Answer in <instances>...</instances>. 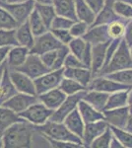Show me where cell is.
I'll use <instances>...</instances> for the list:
<instances>
[{
	"label": "cell",
	"instance_id": "5bb4252c",
	"mask_svg": "<svg viewBox=\"0 0 132 148\" xmlns=\"http://www.w3.org/2000/svg\"><path fill=\"white\" fill-rule=\"evenodd\" d=\"M109 127V123L105 120H100L94 123H85L84 133L82 136V141L84 147H90L91 143L94 141L95 138L105 132Z\"/></svg>",
	"mask_w": 132,
	"mask_h": 148
},
{
	"label": "cell",
	"instance_id": "91938a15",
	"mask_svg": "<svg viewBox=\"0 0 132 148\" xmlns=\"http://www.w3.org/2000/svg\"><path fill=\"white\" fill-rule=\"evenodd\" d=\"M3 140H2V135H0V148H3Z\"/></svg>",
	"mask_w": 132,
	"mask_h": 148
},
{
	"label": "cell",
	"instance_id": "3957f363",
	"mask_svg": "<svg viewBox=\"0 0 132 148\" xmlns=\"http://www.w3.org/2000/svg\"><path fill=\"white\" fill-rule=\"evenodd\" d=\"M132 68V56L130 54V47L127 46L126 42L122 39L118 49L111 57L109 62L100 71L97 76H104L109 73L120 71L123 69Z\"/></svg>",
	"mask_w": 132,
	"mask_h": 148
},
{
	"label": "cell",
	"instance_id": "8fae6325",
	"mask_svg": "<svg viewBox=\"0 0 132 148\" xmlns=\"http://www.w3.org/2000/svg\"><path fill=\"white\" fill-rule=\"evenodd\" d=\"M39 100L38 95H30L25 93L17 92L15 95H13L11 98H9L2 106L12 110L17 114H20L27 110L31 105L37 103Z\"/></svg>",
	"mask_w": 132,
	"mask_h": 148
},
{
	"label": "cell",
	"instance_id": "f1b7e54d",
	"mask_svg": "<svg viewBox=\"0 0 132 148\" xmlns=\"http://www.w3.org/2000/svg\"><path fill=\"white\" fill-rule=\"evenodd\" d=\"M128 90L129 89L110 93L109 95V99H107L105 110L116 109V108H121V107L127 106Z\"/></svg>",
	"mask_w": 132,
	"mask_h": 148
},
{
	"label": "cell",
	"instance_id": "f35d334b",
	"mask_svg": "<svg viewBox=\"0 0 132 148\" xmlns=\"http://www.w3.org/2000/svg\"><path fill=\"white\" fill-rule=\"evenodd\" d=\"M15 30H0V47L18 46Z\"/></svg>",
	"mask_w": 132,
	"mask_h": 148
},
{
	"label": "cell",
	"instance_id": "52a82bcc",
	"mask_svg": "<svg viewBox=\"0 0 132 148\" xmlns=\"http://www.w3.org/2000/svg\"><path fill=\"white\" fill-rule=\"evenodd\" d=\"M15 70L25 73L26 75H28L29 77L35 80L40 76L44 75V73L49 72L51 69H49L47 65H44L40 56L35 53H29L25 62Z\"/></svg>",
	"mask_w": 132,
	"mask_h": 148
},
{
	"label": "cell",
	"instance_id": "4dcf8cb0",
	"mask_svg": "<svg viewBox=\"0 0 132 148\" xmlns=\"http://www.w3.org/2000/svg\"><path fill=\"white\" fill-rule=\"evenodd\" d=\"M35 9L38 11L40 18L47 25V27L50 29V25H51L52 21L56 16V12L54 10V7L52 4H39L36 3Z\"/></svg>",
	"mask_w": 132,
	"mask_h": 148
},
{
	"label": "cell",
	"instance_id": "ba28073f",
	"mask_svg": "<svg viewBox=\"0 0 132 148\" xmlns=\"http://www.w3.org/2000/svg\"><path fill=\"white\" fill-rule=\"evenodd\" d=\"M86 92H87V90L78 92L73 95H68L60 106L55 110V111H53V113H52L49 120L54 121H63L64 119H65L72 111L77 109L78 103L84 98Z\"/></svg>",
	"mask_w": 132,
	"mask_h": 148
},
{
	"label": "cell",
	"instance_id": "ffe728a7",
	"mask_svg": "<svg viewBox=\"0 0 132 148\" xmlns=\"http://www.w3.org/2000/svg\"><path fill=\"white\" fill-rule=\"evenodd\" d=\"M64 77H68V78H71V79H74L88 89V86L90 85L94 76L92 73V70L87 67H80V68H65L64 67Z\"/></svg>",
	"mask_w": 132,
	"mask_h": 148
},
{
	"label": "cell",
	"instance_id": "ac0fdd59",
	"mask_svg": "<svg viewBox=\"0 0 132 148\" xmlns=\"http://www.w3.org/2000/svg\"><path fill=\"white\" fill-rule=\"evenodd\" d=\"M114 0H105L104 7L102 8L99 13L96 15V19L94 23L91 26L97 25H107V24L117 20H125L122 19L120 16L116 14V12L114 9Z\"/></svg>",
	"mask_w": 132,
	"mask_h": 148
},
{
	"label": "cell",
	"instance_id": "db71d44e",
	"mask_svg": "<svg viewBox=\"0 0 132 148\" xmlns=\"http://www.w3.org/2000/svg\"><path fill=\"white\" fill-rule=\"evenodd\" d=\"M127 107L128 110L130 112V114H132V87L128 90V100H127Z\"/></svg>",
	"mask_w": 132,
	"mask_h": 148
},
{
	"label": "cell",
	"instance_id": "603a6c76",
	"mask_svg": "<svg viewBox=\"0 0 132 148\" xmlns=\"http://www.w3.org/2000/svg\"><path fill=\"white\" fill-rule=\"evenodd\" d=\"M15 31H16V39L19 46L26 47L31 49V47L34 46L36 37L34 36L32 30H31V27L29 25L28 21H26L23 24H20L16 28Z\"/></svg>",
	"mask_w": 132,
	"mask_h": 148
},
{
	"label": "cell",
	"instance_id": "9c48e42d",
	"mask_svg": "<svg viewBox=\"0 0 132 148\" xmlns=\"http://www.w3.org/2000/svg\"><path fill=\"white\" fill-rule=\"evenodd\" d=\"M61 46H63V45L49 30L44 34L35 38V42H34V46L31 47L30 53L40 56L44 52L59 49Z\"/></svg>",
	"mask_w": 132,
	"mask_h": 148
},
{
	"label": "cell",
	"instance_id": "484cf974",
	"mask_svg": "<svg viewBox=\"0 0 132 148\" xmlns=\"http://www.w3.org/2000/svg\"><path fill=\"white\" fill-rule=\"evenodd\" d=\"M75 4V12L77 20L83 21L91 26L96 19V13L89 7L85 0H74Z\"/></svg>",
	"mask_w": 132,
	"mask_h": 148
},
{
	"label": "cell",
	"instance_id": "be15d7a7",
	"mask_svg": "<svg viewBox=\"0 0 132 148\" xmlns=\"http://www.w3.org/2000/svg\"><path fill=\"white\" fill-rule=\"evenodd\" d=\"M0 1H6V0H0Z\"/></svg>",
	"mask_w": 132,
	"mask_h": 148
},
{
	"label": "cell",
	"instance_id": "60d3db41",
	"mask_svg": "<svg viewBox=\"0 0 132 148\" xmlns=\"http://www.w3.org/2000/svg\"><path fill=\"white\" fill-rule=\"evenodd\" d=\"M89 28H90V26L87 23L77 20L74 22L73 25L71 26V28L69 29V32H70V34L73 38H82L87 33Z\"/></svg>",
	"mask_w": 132,
	"mask_h": 148
},
{
	"label": "cell",
	"instance_id": "cb8c5ba5",
	"mask_svg": "<svg viewBox=\"0 0 132 148\" xmlns=\"http://www.w3.org/2000/svg\"><path fill=\"white\" fill-rule=\"evenodd\" d=\"M109 95L107 93L97 91V90H87L85 96L83 100L93 106L98 111L103 112L105 108L107 99H109Z\"/></svg>",
	"mask_w": 132,
	"mask_h": 148
},
{
	"label": "cell",
	"instance_id": "44dd1931",
	"mask_svg": "<svg viewBox=\"0 0 132 148\" xmlns=\"http://www.w3.org/2000/svg\"><path fill=\"white\" fill-rule=\"evenodd\" d=\"M63 123L66 125L71 132H73L75 135H77L82 139L84 128H85V123H84L82 116H81L80 113H79L78 109H75L72 111L68 116L64 119Z\"/></svg>",
	"mask_w": 132,
	"mask_h": 148
},
{
	"label": "cell",
	"instance_id": "ee69618b",
	"mask_svg": "<svg viewBox=\"0 0 132 148\" xmlns=\"http://www.w3.org/2000/svg\"><path fill=\"white\" fill-rule=\"evenodd\" d=\"M50 32L53 34V36L56 38L62 45H68L69 42L73 39L72 35L70 34L69 30H64V29H49Z\"/></svg>",
	"mask_w": 132,
	"mask_h": 148
},
{
	"label": "cell",
	"instance_id": "30bf717a",
	"mask_svg": "<svg viewBox=\"0 0 132 148\" xmlns=\"http://www.w3.org/2000/svg\"><path fill=\"white\" fill-rule=\"evenodd\" d=\"M132 86L122 84L116 80H112L107 76H95L88 86V90H97V91L105 92L107 94L121 90L130 89Z\"/></svg>",
	"mask_w": 132,
	"mask_h": 148
},
{
	"label": "cell",
	"instance_id": "83f0119b",
	"mask_svg": "<svg viewBox=\"0 0 132 148\" xmlns=\"http://www.w3.org/2000/svg\"><path fill=\"white\" fill-rule=\"evenodd\" d=\"M22 120L19 114L4 106H0V135L12 125Z\"/></svg>",
	"mask_w": 132,
	"mask_h": 148
},
{
	"label": "cell",
	"instance_id": "d4e9b609",
	"mask_svg": "<svg viewBox=\"0 0 132 148\" xmlns=\"http://www.w3.org/2000/svg\"><path fill=\"white\" fill-rule=\"evenodd\" d=\"M56 15L70 18L77 21V16L75 12L74 0H51Z\"/></svg>",
	"mask_w": 132,
	"mask_h": 148
},
{
	"label": "cell",
	"instance_id": "4fadbf2b",
	"mask_svg": "<svg viewBox=\"0 0 132 148\" xmlns=\"http://www.w3.org/2000/svg\"><path fill=\"white\" fill-rule=\"evenodd\" d=\"M105 116V120L107 121L109 125L116 126L119 128H124L128 118L130 116V112L128 107H121V108L104 110L103 111Z\"/></svg>",
	"mask_w": 132,
	"mask_h": 148
},
{
	"label": "cell",
	"instance_id": "c3c4849f",
	"mask_svg": "<svg viewBox=\"0 0 132 148\" xmlns=\"http://www.w3.org/2000/svg\"><path fill=\"white\" fill-rule=\"evenodd\" d=\"M81 60H82V62L86 67L91 69V63H92V45H90L89 42H87V46H86V49L84 51Z\"/></svg>",
	"mask_w": 132,
	"mask_h": 148
},
{
	"label": "cell",
	"instance_id": "680465c9",
	"mask_svg": "<svg viewBox=\"0 0 132 148\" xmlns=\"http://www.w3.org/2000/svg\"><path fill=\"white\" fill-rule=\"evenodd\" d=\"M28 0H6L8 3H21V2H26Z\"/></svg>",
	"mask_w": 132,
	"mask_h": 148
},
{
	"label": "cell",
	"instance_id": "d590c367",
	"mask_svg": "<svg viewBox=\"0 0 132 148\" xmlns=\"http://www.w3.org/2000/svg\"><path fill=\"white\" fill-rule=\"evenodd\" d=\"M87 46V42L83 39V38H73L69 44L67 45L69 49V51L78 58H82V56L84 53V51Z\"/></svg>",
	"mask_w": 132,
	"mask_h": 148
},
{
	"label": "cell",
	"instance_id": "94428289",
	"mask_svg": "<svg viewBox=\"0 0 132 148\" xmlns=\"http://www.w3.org/2000/svg\"><path fill=\"white\" fill-rule=\"evenodd\" d=\"M123 1L127 2V3H129L130 5H132V0H123Z\"/></svg>",
	"mask_w": 132,
	"mask_h": 148
},
{
	"label": "cell",
	"instance_id": "277c9868",
	"mask_svg": "<svg viewBox=\"0 0 132 148\" xmlns=\"http://www.w3.org/2000/svg\"><path fill=\"white\" fill-rule=\"evenodd\" d=\"M52 113V110L45 107L42 102L38 101L35 104L31 105L27 110L19 114V116L35 126H39L47 123L50 119Z\"/></svg>",
	"mask_w": 132,
	"mask_h": 148
},
{
	"label": "cell",
	"instance_id": "d6986e66",
	"mask_svg": "<svg viewBox=\"0 0 132 148\" xmlns=\"http://www.w3.org/2000/svg\"><path fill=\"white\" fill-rule=\"evenodd\" d=\"M82 38L92 46L109 42L111 40L109 36V33H107V25L90 26L87 33Z\"/></svg>",
	"mask_w": 132,
	"mask_h": 148
},
{
	"label": "cell",
	"instance_id": "7dc6e473",
	"mask_svg": "<svg viewBox=\"0 0 132 148\" xmlns=\"http://www.w3.org/2000/svg\"><path fill=\"white\" fill-rule=\"evenodd\" d=\"M56 56H57V49H54V51L44 52V53L40 54V56L42 58V62L44 63V65H47L49 69H52V66H53L55 59H56Z\"/></svg>",
	"mask_w": 132,
	"mask_h": 148
},
{
	"label": "cell",
	"instance_id": "6125c7cd",
	"mask_svg": "<svg viewBox=\"0 0 132 148\" xmlns=\"http://www.w3.org/2000/svg\"><path fill=\"white\" fill-rule=\"evenodd\" d=\"M130 54H131V56H132V47H130Z\"/></svg>",
	"mask_w": 132,
	"mask_h": 148
},
{
	"label": "cell",
	"instance_id": "681fc988",
	"mask_svg": "<svg viewBox=\"0 0 132 148\" xmlns=\"http://www.w3.org/2000/svg\"><path fill=\"white\" fill-rule=\"evenodd\" d=\"M85 2L88 4L89 7L95 12L96 15H97V14L102 10L103 7H104L105 0H85Z\"/></svg>",
	"mask_w": 132,
	"mask_h": 148
},
{
	"label": "cell",
	"instance_id": "f546056e",
	"mask_svg": "<svg viewBox=\"0 0 132 148\" xmlns=\"http://www.w3.org/2000/svg\"><path fill=\"white\" fill-rule=\"evenodd\" d=\"M28 23L30 25L31 30H32L35 37H39V36L44 34L45 32H47L49 30L36 9H34L33 12L31 13L30 17L28 19Z\"/></svg>",
	"mask_w": 132,
	"mask_h": 148
},
{
	"label": "cell",
	"instance_id": "6f0895ef",
	"mask_svg": "<svg viewBox=\"0 0 132 148\" xmlns=\"http://www.w3.org/2000/svg\"><path fill=\"white\" fill-rule=\"evenodd\" d=\"M34 1L39 4H52L51 0H34Z\"/></svg>",
	"mask_w": 132,
	"mask_h": 148
},
{
	"label": "cell",
	"instance_id": "e575fe53",
	"mask_svg": "<svg viewBox=\"0 0 132 148\" xmlns=\"http://www.w3.org/2000/svg\"><path fill=\"white\" fill-rule=\"evenodd\" d=\"M19 24L8 11L0 6V30H15Z\"/></svg>",
	"mask_w": 132,
	"mask_h": 148
},
{
	"label": "cell",
	"instance_id": "4316f807",
	"mask_svg": "<svg viewBox=\"0 0 132 148\" xmlns=\"http://www.w3.org/2000/svg\"><path fill=\"white\" fill-rule=\"evenodd\" d=\"M17 92L18 91H17L16 88L14 87L13 83H12L10 75H9V70L6 66L3 77L0 81V106H2L9 98L15 95Z\"/></svg>",
	"mask_w": 132,
	"mask_h": 148
},
{
	"label": "cell",
	"instance_id": "7a4b0ae2",
	"mask_svg": "<svg viewBox=\"0 0 132 148\" xmlns=\"http://www.w3.org/2000/svg\"><path fill=\"white\" fill-rule=\"evenodd\" d=\"M37 132H39L42 136H47L55 140H61V141H70L83 145V141L80 137L71 132L63 121H54L49 120L45 123L39 126H36Z\"/></svg>",
	"mask_w": 132,
	"mask_h": 148
},
{
	"label": "cell",
	"instance_id": "74e56055",
	"mask_svg": "<svg viewBox=\"0 0 132 148\" xmlns=\"http://www.w3.org/2000/svg\"><path fill=\"white\" fill-rule=\"evenodd\" d=\"M104 76H107V77L110 78V79L116 80L117 82H120L122 84L132 86V68L123 69V70L112 72Z\"/></svg>",
	"mask_w": 132,
	"mask_h": 148
},
{
	"label": "cell",
	"instance_id": "7c38bea8",
	"mask_svg": "<svg viewBox=\"0 0 132 148\" xmlns=\"http://www.w3.org/2000/svg\"><path fill=\"white\" fill-rule=\"evenodd\" d=\"M9 75H10V79L14 87L18 92L30 95H37L34 79L18 70H9Z\"/></svg>",
	"mask_w": 132,
	"mask_h": 148
},
{
	"label": "cell",
	"instance_id": "f5cc1de1",
	"mask_svg": "<svg viewBox=\"0 0 132 148\" xmlns=\"http://www.w3.org/2000/svg\"><path fill=\"white\" fill-rule=\"evenodd\" d=\"M109 148H123L121 143L118 141V139H117L116 136H114V134H112V138H111V140H110Z\"/></svg>",
	"mask_w": 132,
	"mask_h": 148
},
{
	"label": "cell",
	"instance_id": "5b68a950",
	"mask_svg": "<svg viewBox=\"0 0 132 148\" xmlns=\"http://www.w3.org/2000/svg\"><path fill=\"white\" fill-rule=\"evenodd\" d=\"M64 77V67L59 69H51L49 72L44 73V75L38 77L34 80L36 86L37 95L49 91L59 87L61 80Z\"/></svg>",
	"mask_w": 132,
	"mask_h": 148
},
{
	"label": "cell",
	"instance_id": "d6a6232c",
	"mask_svg": "<svg viewBox=\"0 0 132 148\" xmlns=\"http://www.w3.org/2000/svg\"><path fill=\"white\" fill-rule=\"evenodd\" d=\"M114 136H116L121 143L123 148H132V133L124 128H119L116 126L109 125Z\"/></svg>",
	"mask_w": 132,
	"mask_h": 148
},
{
	"label": "cell",
	"instance_id": "f907efd6",
	"mask_svg": "<svg viewBox=\"0 0 132 148\" xmlns=\"http://www.w3.org/2000/svg\"><path fill=\"white\" fill-rule=\"evenodd\" d=\"M123 40L126 42L129 47H132V19L128 20L125 26V32L123 35Z\"/></svg>",
	"mask_w": 132,
	"mask_h": 148
},
{
	"label": "cell",
	"instance_id": "bcb514c9",
	"mask_svg": "<svg viewBox=\"0 0 132 148\" xmlns=\"http://www.w3.org/2000/svg\"><path fill=\"white\" fill-rule=\"evenodd\" d=\"M64 67L65 68H80V67H86L84 65L80 58H78L77 56H75L74 54H72L71 52H69L68 56H66L65 61H64Z\"/></svg>",
	"mask_w": 132,
	"mask_h": 148
},
{
	"label": "cell",
	"instance_id": "f6af8a7d",
	"mask_svg": "<svg viewBox=\"0 0 132 148\" xmlns=\"http://www.w3.org/2000/svg\"><path fill=\"white\" fill-rule=\"evenodd\" d=\"M47 140V142H49V144L51 147L54 148H81L83 147L82 145L77 144V143L70 142V141H61V140H55L52 138L47 137V136H42Z\"/></svg>",
	"mask_w": 132,
	"mask_h": 148
},
{
	"label": "cell",
	"instance_id": "1f68e13d",
	"mask_svg": "<svg viewBox=\"0 0 132 148\" xmlns=\"http://www.w3.org/2000/svg\"><path fill=\"white\" fill-rule=\"evenodd\" d=\"M59 88L63 91V93H65V95H67V96L76 94V93L84 91V90H88L87 88L81 85L77 81L68 77H63V79L61 80L60 84H59Z\"/></svg>",
	"mask_w": 132,
	"mask_h": 148
},
{
	"label": "cell",
	"instance_id": "b9f144b4",
	"mask_svg": "<svg viewBox=\"0 0 132 148\" xmlns=\"http://www.w3.org/2000/svg\"><path fill=\"white\" fill-rule=\"evenodd\" d=\"M75 21L72 20L70 18L63 17V16L56 15L55 18L52 21L50 29H64V30H69L71 26L73 25Z\"/></svg>",
	"mask_w": 132,
	"mask_h": 148
},
{
	"label": "cell",
	"instance_id": "816d5d0a",
	"mask_svg": "<svg viewBox=\"0 0 132 148\" xmlns=\"http://www.w3.org/2000/svg\"><path fill=\"white\" fill-rule=\"evenodd\" d=\"M12 47H0V65L6 61L8 52Z\"/></svg>",
	"mask_w": 132,
	"mask_h": 148
},
{
	"label": "cell",
	"instance_id": "9a60e30c",
	"mask_svg": "<svg viewBox=\"0 0 132 148\" xmlns=\"http://www.w3.org/2000/svg\"><path fill=\"white\" fill-rule=\"evenodd\" d=\"M30 53V49L22 46L12 47L6 58V66L9 70H15L25 62Z\"/></svg>",
	"mask_w": 132,
	"mask_h": 148
},
{
	"label": "cell",
	"instance_id": "2e32d148",
	"mask_svg": "<svg viewBox=\"0 0 132 148\" xmlns=\"http://www.w3.org/2000/svg\"><path fill=\"white\" fill-rule=\"evenodd\" d=\"M38 97H39L40 102H42L45 107H47L52 111H55L66 99L67 95L63 93L60 88L57 87L38 95Z\"/></svg>",
	"mask_w": 132,
	"mask_h": 148
},
{
	"label": "cell",
	"instance_id": "7402d4cb",
	"mask_svg": "<svg viewBox=\"0 0 132 148\" xmlns=\"http://www.w3.org/2000/svg\"><path fill=\"white\" fill-rule=\"evenodd\" d=\"M77 109L85 123H94V121L100 120H105V116L103 112L98 111L97 109H95L89 103L84 101L83 99L78 103Z\"/></svg>",
	"mask_w": 132,
	"mask_h": 148
},
{
	"label": "cell",
	"instance_id": "9f6ffc18",
	"mask_svg": "<svg viewBox=\"0 0 132 148\" xmlns=\"http://www.w3.org/2000/svg\"><path fill=\"white\" fill-rule=\"evenodd\" d=\"M5 68H6V61L3 64H1V65H0V81H1L2 77H3V74H4V71H5Z\"/></svg>",
	"mask_w": 132,
	"mask_h": 148
},
{
	"label": "cell",
	"instance_id": "6da1fadb",
	"mask_svg": "<svg viewBox=\"0 0 132 148\" xmlns=\"http://www.w3.org/2000/svg\"><path fill=\"white\" fill-rule=\"evenodd\" d=\"M37 132L36 126L31 123L22 121L15 123L2 133L5 148H29L33 144V137Z\"/></svg>",
	"mask_w": 132,
	"mask_h": 148
},
{
	"label": "cell",
	"instance_id": "ab89813d",
	"mask_svg": "<svg viewBox=\"0 0 132 148\" xmlns=\"http://www.w3.org/2000/svg\"><path fill=\"white\" fill-rule=\"evenodd\" d=\"M112 138V132L110 130L109 126L107 130L99 135L97 138L94 139V141L91 143L90 147L92 148H109L110 140Z\"/></svg>",
	"mask_w": 132,
	"mask_h": 148
},
{
	"label": "cell",
	"instance_id": "836d02e7",
	"mask_svg": "<svg viewBox=\"0 0 132 148\" xmlns=\"http://www.w3.org/2000/svg\"><path fill=\"white\" fill-rule=\"evenodd\" d=\"M128 20H117L107 24V33L111 40L123 38L125 32V26Z\"/></svg>",
	"mask_w": 132,
	"mask_h": 148
},
{
	"label": "cell",
	"instance_id": "11a10c76",
	"mask_svg": "<svg viewBox=\"0 0 132 148\" xmlns=\"http://www.w3.org/2000/svg\"><path fill=\"white\" fill-rule=\"evenodd\" d=\"M124 130H126L127 131H129L130 133H132V114H130V116H129L128 121H127Z\"/></svg>",
	"mask_w": 132,
	"mask_h": 148
},
{
	"label": "cell",
	"instance_id": "8d00e7d4",
	"mask_svg": "<svg viewBox=\"0 0 132 148\" xmlns=\"http://www.w3.org/2000/svg\"><path fill=\"white\" fill-rule=\"evenodd\" d=\"M114 9L118 16L122 19L130 20L132 19V5L123 0H114Z\"/></svg>",
	"mask_w": 132,
	"mask_h": 148
},
{
	"label": "cell",
	"instance_id": "e0dca14e",
	"mask_svg": "<svg viewBox=\"0 0 132 148\" xmlns=\"http://www.w3.org/2000/svg\"><path fill=\"white\" fill-rule=\"evenodd\" d=\"M110 40L102 44H98L92 46V63H91V70H92L93 76H97L101 70L104 67L105 61V54H107V49Z\"/></svg>",
	"mask_w": 132,
	"mask_h": 148
},
{
	"label": "cell",
	"instance_id": "7bdbcfd3",
	"mask_svg": "<svg viewBox=\"0 0 132 148\" xmlns=\"http://www.w3.org/2000/svg\"><path fill=\"white\" fill-rule=\"evenodd\" d=\"M69 52L70 51H69V49L66 45H63L59 49H57L56 59H55V62L52 66V69H59L64 67V61H65V58Z\"/></svg>",
	"mask_w": 132,
	"mask_h": 148
},
{
	"label": "cell",
	"instance_id": "8992f818",
	"mask_svg": "<svg viewBox=\"0 0 132 148\" xmlns=\"http://www.w3.org/2000/svg\"><path fill=\"white\" fill-rule=\"evenodd\" d=\"M35 5L36 2L34 0H28L21 3H8L6 1H0V6L8 11L19 25L28 21L31 13L35 9Z\"/></svg>",
	"mask_w": 132,
	"mask_h": 148
}]
</instances>
